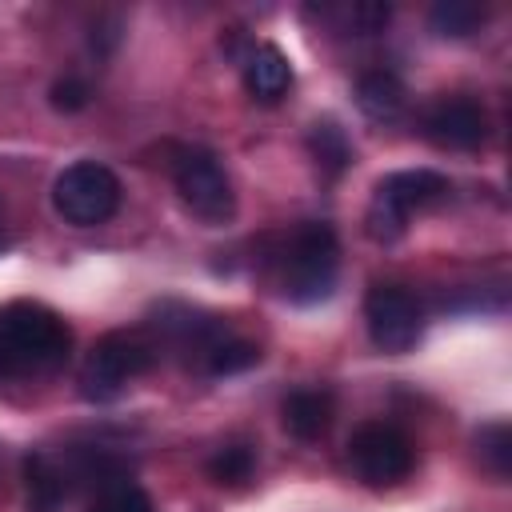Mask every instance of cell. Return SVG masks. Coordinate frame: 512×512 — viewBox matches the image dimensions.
Segmentation results:
<instances>
[{
  "label": "cell",
  "instance_id": "1",
  "mask_svg": "<svg viewBox=\"0 0 512 512\" xmlns=\"http://www.w3.org/2000/svg\"><path fill=\"white\" fill-rule=\"evenodd\" d=\"M268 268L276 276V288L292 304H320L332 296L340 276V240L332 224L304 220L292 232L272 240Z\"/></svg>",
  "mask_w": 512,
  "mask_h": 512
},
{
  "label": "cell",
  "instance_id": "2",
  "mask_svg": "<svg viewBox=\"0 0 512 512\" xmlns=\"http://www.w3.org/2000/svg\"><path fill=\"white\" fill-rule=\"evenodd\" d=\"M72 348L68 324L32 300L0 308V380H36L64 368Z\"/></svg>",
  "mask_w": 512,
  "mask_h": 512
},
{
  "label": "cell",
  "instance_id": "3",
  "mask_svg": "<svg viewBox=\"0 0 512 512\" xmlns=\"http://www.w3.org/2000/svg\"><path fill=\"white\" fill-rule=\"evenodd\" d=\"M452 196V184L448 176L432 172V168H404V172H388L372 200H368V212H364V228L376 244H392L408 232V220L412 212H424V208H436Z\"/></svg>",
  "mask_w": 512,
  "mask_h": 512
},
{
  "label": "cell",
  "instance_id": "4",
  "mask_svg": "<svg viewBox=\"0 0 512 512\" xmlns=\"http://www.w3.org/2000/svg\"><path fill=\"white\" fill-rule=\"evenodd\" d=\"M156 356H160L156 340L148 332H140V328L104 332L92 344V352H88V360L80 368V396L84 400H96V404L116 400L128 380L144 376L156 364Z\"/></svg>",
  "mask_w": 512,
  "mask_h": 512
},
{
  "label": "cell",
  "instance_id": "5",
  "mask_svg": "<svg viewBox=\"0 0 512 512\" xmlns=\"http://www.w3.org/2000/svg\"><path fill=\"white\" fill-rule=\"evenodd\" d=\"M172 180H176V192H180L184 208L196 220H204V224H228L232 220L236 192H232V180H228L224 164L216 160V152H208V148L176 152Z\"/></svg>",
  "mask_w": 512,
  "mask_h": 512
},
{
  "label": "cell",
  "instance_id": "6",
  "mask_svg": "<svg viewBox=\"0 0 512 512\" xmlns=\"http://www.w3.org/2000/svg\"><path fill=\"white\" fill-rule=\"evenodd\" d=\"M52 204L56 212L76 224V228H92L104 224L116 208H120V180L112 168L96 164V160H76L68 164L56 184H52Z\"/></svg>",
  "mask_w": 512,
  "mask_h": 512
},
{
  "label": "cell",
  "instance_id": "7",
  "mask_svg": "<svg viewBox=\"0 0 512 512\" xmlns=\"http://www.w3.org/2000/svg\"><path fill=\"white\" fill-rule=\"evenodd\" d=\"M348 464L368 488H392L412 472L416 448L396 424L368 420L348 440Z\"/></svg>",
  "mask_w": 512,
  "mask_h": 512
},
{
  "label": "cell",
  "instance_id": "8",
  "mask_svg": "<svg viewBox=\"0 0 512 512\" xmlns=\"http://www.w3.org/2000/svg\"><path fill=\"white\" fill-rule=\"evenodd\" d=\"M364 320L368 336L380 352H408L424 336V308L420 300L400 284H376L364 296Z\"/></svg>",
  "mask_w": 512,
  "mask_h": 512
},
{
  "label": "cell",
  "instance_id": "9",
  "mask_svg": "<svg viewBox=\"0 0 512 512\" xmlns=\"http://www.w3.org/2000/svg\"><path fill=\"white\" fill-rule=\"evenodd\" d=\"M424 136L448 152H472L488 140V112L472 96H444L424 112Z\"/></svg>",
  "mask_w": 512,
  "mask_h": 512
},
{
  "label": "cell",
  "instance_id": "10",
  "mask_svg": "<svg viewBox=\"0 0 512 512\" xmlns=\"http://www.w3.org/2000/svg\"><path fill=\"white\" fill-rule=\"evenodd\" d=\"M72 492V480L52 452H32L24 460V508L28 512H60Z\"/></svg>",
  "mask_w": 512,
  "mask_h": 512
},
{
  "label": "cell",
  "instance_id": "11",
  "mask_svg": "<svg viewBox=\"0 0 512 512\" xmlns=\"http://www.w3.org/2000/svg\"><path fill=\"white\" fill-rule=\"evenodd\" d=\"M240 68H244V88L260 104H276L292 88V64L276 44H252L244 52Z\"/></svg>",
  "mask_w": 512,
  "mask_h": 512
},
{
  "label": "cell",
  "instance_id": "12",
  "mask_svg": "<svg viewBox=\"0 0 512 512\" xmlns=\"http://www.w3.org/2000/svg\"><path fill=\"white\" fill-rule=\"evenodd\" d=\"M332 416H336V404H332V392L324 388H296L280 404L284 432L296 440H320L332 428Z\"/></svg>",
  "mask_w": 512,
  "mask_h": 512
},
{
  "label": "cell",
  "instance_id": "13",
  "mask_svg": "<svg viewBox=\"0 0 512 512\" xmlns=\"http://www.w3.org/2000/svg\"><path fill=\"white\" fill-rule=\"evenodd\" d=\"M404 100H408V92H404L400 76L388 72V68H372L356 80V104L376 124H392L404 112Z\"/></svg>",
  "mask_w": 512,
  "mask_h": 512
},
{
  "label": "cell",
  "instance_id": "14",
  "mask_svg": "<svg viewBox=\"0 0 512 512\" xmlns=\"http://www.w3.org/2000/svg\"><path fill=\"white\" fill-rule=\"evenodd\" d=\"M488 20V8L476 4V0H436L432 12H428V24L436 36H448V40H464L472 32H480Z\"/></svg>",
  "mask_w": 512,
  "mask_h": 512
},
{
  "label": "cell",
  "instance_id": "15",
  "mask_svg": "<svg viewBox=\"0 0 512 512\" xmlns=\"http://www.w3.org/2000/svg\"><path fill=\"white\" fill-rule=\"evenodd\" d=\"M308 148L316 156V164L328 172V176H340L348 164H352V140L348 132L336 124V120H316L308 128Z\"/></svg>",
  "mask_w": 512,
  "mask_h": 512
},
{
  "label": "cell",
  "instance_id": "16",
  "mask_svg": "<svg viewBox=\"0 0 512 512\" xmlns=\"http://www.w3.org/2000/svg\"><path fill=\"white\" fill-rule=\"evenodd\" d=\"M476 448H480V464L496 480H508V472H512V428L504 420L484 424L480 436H476Z\"/></svg>",
  "mask_w": 512,
  "mask_h": 512
},
{
  "label": "cell",
  "instance_id": "17",
  "mask_svg": "<svg viewBox=\"0 0 512 512\" xmlns=\"http://www.w3.org/2000/svg\"><path fill=\"white\" fill-rule=\"evenodd\" d=\"M252 468H256V456H252L248 444H228V448H220V452L208 460V476H212L216 484H228V488L244 484V480L252 476Z\"/></svg>",
  "mask_w": 512,
  "mask_h": 512
},
{
  "label": "cell",
  "instance_id": "18",
  "mask_svg": "<svg viewBox=\"0 0 512 512\" xmlns=\"http://www.w3.org/2000/svg\"><path fill=\"white\" fill-rule=\"evenodd\" d=\"M260 360V348L252 344V340H244V336H228L216 352H212V360H208V376H232V372H244V368H252Z\"/></svg>",
  "mask_w": 512,
  "mask_h": 512
},
{
  "label": "cell",
  "instance_id": "19",
  "mask_svg": "<svg viewBox=\"0 0 512 512\" xmlns=\"http://www.w3.org/2000/svg\"><path fill=\"white\" fill-rule=\"evenodd\" d=\"M88 512H152V500H148V492L140 484L116 480V484H108V488L96 492V500H92Z\"/></svg>",
  "mask_w": 512,
  "mask_h": 512
},
{
  "label": "cell",
  "instance_id": "20",
  "mask_svg": "<svg viewBox=\"0 0 512 512\" xmlns=\"http://www.w3.org/2000/svg\"><path fill=\"white\" fill-rule=\"evenodd\" d=\"M52 108L56 112H80L84 104H88V84L80 80V76H64V80H56L52 84Z\"/></svg>",
  "mask_w": 512,
  "mask_h": 512
},
{
  "label": "cell",
  "instance_id": "21",
  "mask_svg": "<svg viewBox=\"0 0 512 512\" xmlns=\"http://www.w3.org/2000/svg\"><path fill=\"white\" fill-rule=\"evenodd\" d=\"M8 244V216H4V200H0V248Z\"/></svg>",
  "mask_w": 512,
  "mask_h": 512
}]
</instances>
